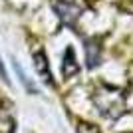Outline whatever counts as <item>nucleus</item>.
<instances>
[{
	"instance_id": "f257e3e1",
	"label": "nucleus",
	"mask_w": 133,
	"mask_h": 133,
	"mask_svg": "<svg viewBox=\"0 0 133 133\" xmlns=\"http://www.w3.org/2000/svg\"><path fill=\"white\" fill-rule=\"evenodd\" d=\"M34 66H36L38 74L42 76V79L46 83H52V74H50V68H48V62H46V54L42 50L34 54Z\"/></svg>"
},
{
	"instance_id": "f03ea898",
	"label": "nucleus",
	"mask_w": 133,
	"mask_h": 133,
	"mask_svg": "<svg viewBox=\"0 0 133 133\" xmlns=\"http://www.w3.org/2000/svg\"><path fill=\"white\" fill-rule=\"evenodd\" d=\"M78 133H99V129L94 127V125H89V123H79Z\"/></svg>"
}]
</instances>
